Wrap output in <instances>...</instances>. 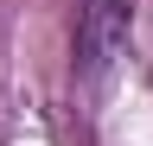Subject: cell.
Returning a JSON list of instances; mask_svg holds the SVG:
<instances>
[{
	"label": "cell",
	"mask_w": 153,
	"mask_h": 146,
	"mask_svg": "<svg viewBox=\"0 0 153 146\" xmlns=\"http://www.w3.org/2000/svg\"><path fill=\"white\" fill-rule=\"evenodd\" d=\"M134 32V0H76V76L102 83L128 51Z\"/></svg>",
	"instance_id": "1"
}]
</instances>
